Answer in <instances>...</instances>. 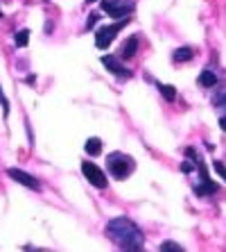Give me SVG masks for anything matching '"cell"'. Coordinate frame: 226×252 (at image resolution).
Masks as SVG:
<instances>
[{"label": "cell", "mask_w": 226, "mask_h": 252, "mask_svg": "<svg viewBox=\"0 0 226 252\" xmlns=\"http://www.w3.org/2000/svg\"><path fill=\"white\" fill-rule=\"evenodd\" d=\"M106 234L122 250H140L145 246V236H143L140 227L133 223L131 218H125V216L111 218L106 223Z\"/></svg>", "instance_id": "obj_1"}, {"label": "cell", "mask_w": 226, "mask_h": 252, "mask_svg": "<svg viewBox=\"0 0 226 252\" xmlns=\"http://www.w3.org/2000/svg\"><path fill=\"white\" fill-rule=\"evenodd\" d=\"M106 164H109V173L116 177V180H127L133 173V168H136L133 157L127 153H111L109 157H106Z\"/></svg>", "instance_id": "obj_2"}, {"label": "cell", "mask_w": 226, "mask_h": 252, "mask_svg": "<svg viewBox=\"0 0 226 252\" xmlns=\"http://www.w3.org/2000/svg\"><path fill=\"white\" fill-rule=\"evenodd\" d=\"M125 25H129V18H120V21H116V23H111V25H102V28L95 32V46H98L100 50H106Z\"/></svg>", "instance_id": "obj_3"}, {"label": "cell", "mask_w": 226, "mask_h": 252, "mask_svg": "<svg viewBox=\"0 0 226 252\" xmlns=\"http://www.w3.org/2000/svg\"><path fill=\"white\" fill-rule=\"evenodd\" d=\"M81 173H84V177H86V182H91L95 189H106L109 187V180H106L104 170L100 168L98 164H93V161H84V164H81Z\"/></svg>", "instance_id": "obj_4"}, {"label": "cell", "mask_w": 226, "mask_h": 252, "mask_svg": "<svg viewBox=\"0 0 226 252\" xmlns=\"http://www.w3.org/2000/svg\"><path fill=\"white\" fill-rule=\"evenodd\" d=\"M136 9L133 2H122V0H102V12H106L111 18H127Z\"/></svg>", "instance_id": "obj_5"}, {"label": "cell", "mask_w": 226, "mask_h": 252, "mask_svg": "<svg viewBox=\"0 0 226 252\" xmlns=\"http://www.w3.org/2000/svg\"><path fill=\"white\" fill-rule=\"evenodd\" d=\"M195 168L199 170V182L195 184V193L197 195H213L215 191H217V184H213V180L208 177V168H206V164L197 159V166H195Z\"/></svg>", "instance_id": "obj_6"}, {"label": "cell", "mask_w": 226, "mask_h": 252, "mask_svg": "<svg viewBox=\"0 0 226 252\" xmlns=\"http://www.w3.org/2000/svg\"><path fill=\"white\" fill-rule=\"evenodd\" d=\"M7 175L12 177L14 182L23 184L25 189H32V191H39V189H41L39 180H36L34 175H29V173H25V170H21V168H7Z\"/></svg>", "instance_id": "obj_7"}, {"label": "cell", "mask_w": 226, "mask_h": 252, "mask_svg": "<svg viewBox=\"0 0 226 252\" xmlns=\"http://www.w3.org/2000/svg\"><path fill=\"white\" fill-rule=\"evenodd\" d=\"M102 64L116 77H122V80H129V77H131V70L125 68V66H122V59H118L116 55H102Z\"/></svg>", "instance_id": "obj_8"}, {"label": "cell", "mask_w": 226, "mask_h": 252, "mask_svg": "<svg viewBox=\"0 0 226 252\" xmlns=\"http://www.w3.org/2000/svg\"><path fill=\"white\" fill-rule=\"evenodd\" d=\"M136 50H138V36H129L127 41H125V46L120 48L118 59H131L136 55Z\"/></svg>", "instance_id": "obj_9"}, {"label": "cell", "mask_w": 226, "mask_h": 252, "mask_svg": "<svg viewBox=\"0 0 226 252\" xmlns=\"http://www.w3.org/2000/svg\"><path fill=\"white\" fill-rule=\"evenodd\" d=\"M84 150H86V155H91V157H98V155H102V141H100L98 136H91V139H86V143H84Z\"/></svg>", "instance_id": "obj_10"}, {"label": "cell", "mask_w": 226, "mask_h": 252, "mask_svg": "<svg viewBox=\"0 0 226 252\" xmlns=\"http://www.w3.org/2000/svg\"><path fill=\"white\" fill-rule=\"evenodd\" d=\"M192 55H195V50H192V48H188V46H183V48H176V50H174L172 59H174V62H179V64H183V62H190Z\"/></svg>", "instance_id": "obj_11"}, {"label": "cell", "mask_w": 226, "mask_h": 252, "mask_svg": "<svg viewBox=\"0 0 226 252\" xmlns=\"http://www.w3.org/2000/svg\"><path fill=\"white\" fill-rule=\"evenodd\" d=\"M199 84H201L203 89H213L215 84H217V75H215L210 68L201 70V75H199Z\"/></svg>", "instance_id": "obj_12"}, {"label": "cell", "mask_w": 226, "mask_h": 252, "mask_svg": "<svg viewBox=\"0 0 226 252\" xmlns=\"http://www.w3.org/2000/svg\"><path fill=\"white\" fill-rule=\"evenodd\" d=\"M29 43V30H18L14 34V46L16 48H25Z\"/></svg>", "instance_id": "obj_13"}, {"label": "cell", "mask_w": 226, "mask_h": 252, "mask_svg": "<svg viewBox=\"0 0 226 252\" xmlns=\"http://www.w3.org/2000/svg\"><path fill=\"white\" fill-rule=\"evenodd\" d=\"M158 91H161V95L168 100V102H174V100H176V89L170 87V84H158Z\"/></svg>", "instance_id": "obj_14"}, {"label": "cell", "mask_w": 226, "mask_h": 252, "mask_svg": "<svg viewBox=\"0 0 226 252\" xmlns=\"http://www.w3.org/2000/svg\"><path fill=\"white\" fill-rule=\"evenodd\" d=\"M0 107H2V116H9V100L5 98V94H2V87H0Z\"/></svg>", "instance_id": "obj_15"}, {"label": "cell", "mask_w": 226, "mask_h": 252, "mask_svg": "<svg viewBox=\"0 0 226 252\" xmlns=\"http://www.w3.org/2000/svg\"><path fill=\"white\" fill-rule=\"evenodd\" d=\"M161 250H165V252H168V250H172V252H181V250H183V246L174 243V241H165V243L161 246Z\"/></svg>", "instance_id": "obj_16"}, {"label": "cell", "mask_w": 226, "mask_h": 252, "mask_svg": "<svg viewBox=\"0 0 226 252\" xmlns=\"http://www.w3.org/2000/svg\"><path fill=\"white\" fill-rule=\"evenodd\" d=\"M213 105L217 107V109H224V91H217V94H215Z\"/></svg>", "instance_id": "obj_17"}, {"label": "cell", "mask_w": 226, "mask_h": 252, "mask_svg": "<svg viewBox=\"0 0 226 252\" xmlns=\"http://www.w3.org/2000/svg\"><path fill=\"white\" fill-rule=\"evenodd\" d=\"M100 21V14L98 12H93V14H88V21H86V30H93L95 28V23Z\"/></svg>", "instance_id": "obj_18"}, {"label": "cell", "mask_w": 226, "mask_h": 252, "mask_svg": "<svg viewBox=\"0 0 226 252\" xmlns=\"http://www.w3.org/2000/svg\"><path fill=\"white\" fill-rule=\"evenodd\" d=\"M195 166H197V164H192L190 159H188V161H183V166H181V170H183V173H192V170H195Z\"/></svg>", "instance_id": "obj_19"}, {"label": "cell", "mask_w": 226, "mask_h": 252, "mask_svg": "<svg viewBox=\"0 0 226 252\" xmlns=\"http://www.w3.org/2000/svg\"><path fill=\"white\" fill-rule=\"evenodd\" d=\"M215 170H217V175H220V177H224V166H222V161H215Z\"/></svg>", "instance_id": "obj_20"}, {"label": "cell", "mask_w": 226, "mask_h": 252, "mask_svg": "<svg viewBox=\"0 0 226 252\" xmlns=\"http://www.w3.org/2000/svg\"><path fill=\"white\" fill-rule=\"evenodd\" d=\"M86 2H95V0H86Z\"/></svg>", "instance_id": "obj_21"}, {"label": "cell", "mask_w": 226, "mask_h": 252, "mask_svg": "<svg viewBox=\"0 0 226 252\" xmlns=\"http://www.w3.org/2000/svg\"><path fill=\"white\" fill-rule=\"evenodd\" d=\"M0 18H2V12H0Z\"/></svg>", "instance_id": "obj_22"}]
</instances>
